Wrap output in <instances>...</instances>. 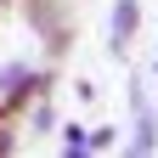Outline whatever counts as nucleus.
I'll list each match as a JSON object with an SVG mask.
<instances>
[]
</instances>
